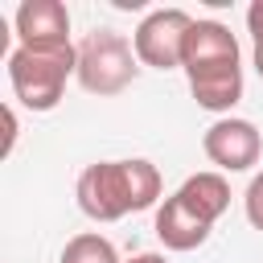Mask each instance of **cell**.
<instances>
[{
  "label": "cell",
  "mask_w": 263,
  "mask_h": 263,
  "mask_svg": "<svg viewBox=\"0 0 263 263\" xmlns=\"http://www.w3.org/2000/svg\"><path fill=\"white\" fill-rule=\"evenodd\" d=\"M181 70L189 78V90L201 111H214L218 119L230 115V107L242 99V53L238 37L222 21H193L181 53Z\"/></svg>",
  "instance_id": "6da1fadb"
},
{
  "label": "cell",
  "mask_w": 263,
  "mask_h": 263,
  "mask_svg": "<svg viewBox=\"0 0 263 263\" xmlns=\"http://www.w3.org/2000/svg\"><path fill=\"white\" fill-rule=\"evenodd\" d=\"M164 193L160 168L144 156H127V160H95L78 173L74 197L78 210L90 222H119L127 214L152 210Z\"/></svg>",
  "instance_id": "7a4b0ae2"
},
{
  "label": "cell",
  "mask_w": 263,
  "mask_h": 263,
  "mask_svg": "<svg viewBox=\"0 0 263 263\" xmlns=\"http://www.w3.org/2000/svg\"><path fill=\"white\" fill-rule=\"evenodd\" d=\"M78 74V45H16L8 53L12 99L29 111H53Z\"/></svg>",
  "instance_id": "3957f363"
},
{
  "label": "cell",
  "mask_w": 263,
  "mask_h": 263,
  "mask_svg": "<svg viewBox=\"0 0 263 263\" xmlns=\"http://www.w3.org/2000/svg\"><path fill=\"white\" fill-rule=\"evenodd\" d=\"M136 70H140V58H136V45L115 33V29H90L82 41H78V86L86 95H99V99H115L123 95L132 82H136Z\"/></svg>",
  "instance_id": "277c9868"
},
{
  "label": "cell",
  "mask_w": 263,
  "mask_h": 263,
  "mask_svg": "<svg viewBox=\"0 0 263 263\" xmlns=\"http://www.w3.org/2000/svg\"><path fill=\"white\" fill-rule=\"evenodd\" d=\"M189 29H193V16L185 8H152L136 25V33H132L140 66H148V70H177L181 53H185Z\"/></svg>",
  "instance_id": "5b68a950"
},
{
  "label": "cell",
  "mask_w": 263,
  "mask_h": 263,
  "mask_svg": "<svg viewBox=\"0 0 263 263\" xmlns=\"http://www.w3.org/2000/svg\"><path fill=\"white\" fill-rule=\"evenodd\" d=\"M201 152L210 156V164H218V173H247L263 156V136H259V127L251 119L222 115V119H214L205 127Z\"/></svg>",
  "instance_id": "8992f818"
},
{
  "label": "cell",
  "mask_w": 263,
  "mask_h": 263,
  "mask_svg": "<svg viewBox=\"0 0 263 263\" xmlns=\"http://www.w3.org/2000/svg\"><path fill=\"white\" fill-rule=\"evenodd\" d=\"M16 45H74L70 41V8L62 0H21L12 12Z\"/></svg>",
  "instance_id": "52a82bcc"
},
{
  "label": "cell",
  "mask_w": 263,
  "mask_h": 263,
  "mask_svg": "<svg viewBox=\"0 0 263 263\" xmlns=\"http://www.w3.org/2000/svg\"><path fill=\"white\" fill-rule=\"evenodd\" d=\"M152 230H156V238L164 242V251H197V247L210 238L214 222H205L193 205H185L177 193H168V197L156 205Z\"/></svg>",
  "instance_id": "ba28073f"
},
{
  "label": "cell",
  "mask_w": 263,
  "mask_h": 263,
  "mask_svg": "<svg viewBox=\"0 0 263 263\" xmlns=\"http://www.w3.org/2000/svg\"><path fill=\"white\" fill-rule=\"evenodd\" d=\"M177 197L185 205H193L205 222H218L230 210V185H226L222 173H193V177H185L181 189H177Z\"/></svg>",
  "instance_id": "9c48e42d"
},
{
  "label": "cell",
  "mask_w": 263,
  "mask_h": 263,
  "mask_svg": "<svg viewBox=\"0 0 263 263\" xmlns=\"http://www.w3.org/2000/svg\"><path fill=\"white\" fill-rule=\"evenodd\" d=\"M58 263H119V251H115V242H111L107 234L82 230V234H74V238L62 247Z\"/></svg>",
  "instance_id": "30bf717a"
},
{
  "label": "cell",
  "mask_w": 263,
  "mask_h": 263,
  "mask_svg": "<svg viewBox=\"0 0 263 263\" xmlns=\"http://www.w3.org/2000/svg\"><path fill=\"white\" fill-rule=\"evenodd\" d=\"M242 214H247V222H251L255 230H263V173L251 177V185H247V193H242Z\"/></svg>",
  "instance_id": "8fae6325"
},
{
  "label": "cell",
  "mask_w": 263,
  "mask_h": 263,
  "mask_svg": "<svg viewBox=\"0 0 263 263\" xmlns=\"http://www.w3.org/2000/svg\"><path fill=\"white\" fill-rule=\"evenodd\" d=\"M0 115H4V148H0V156H12L16 132H21V127H16V111H12V103H4V111H0Z\"/></svg>",
  "instance_id": "7c38bea8"
},
{
  "label": "cell",
  "mask_w": 263,
  "mask_h": 263,
  "mask_svg": "<svg viewBox=\"0 0 263 263\" xmlns=\"http://www.w3.org/2000/svg\"><path fill=\"white\" fill-rule=\"evenodd\" d=\"M247 29H251V37H255V41L263 37V0H255V4L247 8Z\"/></svg>",
  "instance_id": "4fadbf2b"
},
{
  "label": "cell",
  "mask_w": 263,
  "mask_h": 263,
  "mask_svg": "<svg viewBox=\"0 0 263 263\" xmlns=\"http://www.w3.org/2000/svg\"><path fill=\"white\" fill-rule=\"evenodd\" d=\"M123 263H168V259H164V255H156V251H140V255L123 259Z\"/></svg>",
  "instance_id": "5bb4252c"
},
{
  "label": "cell",
  "mask_w": 263,
  "mask_h": 263,
  "mask_svg": "<svg viewBox=\"0 0 263 263\" xmlns=\"http://www.w3.org/2000/svg\"><path fill=\"white\" fill-rule=\"evenodd\" d=\"M251 62H255V74L263 78V37L255 41V49H251Z\"/></svg>",
  "instance_id": "9a60e30c"
}]
</instances>
